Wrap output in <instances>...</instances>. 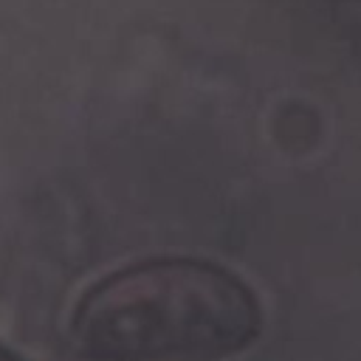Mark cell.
<instances>
[{
	"mask_svg": "<svg viewBox=\"0 0 361 361\" xmlns=\"http://www.w3.org/2000/svg\"><path fill=\"white\" fill-rule=\"evenodd\" d=\"M259 330L262 307L237 274L209 259L155 257L93 282L68 336L87 361H226Z\"/></svg>",
	"mask_w": 361,
	"mask_h": 361,
	"instance_id": "cell-1",
	"label": "cell"
},
{
	"mask_svg": "<svg viewBox=\"0 0 361 361\" xmlns=\"http://www.w3.org/2000/svg\"><path fill=\"white\" fill-rule=\"evenodd\" d=\"M0 361H25L20 353H14L11 347H6V344H0Z\"/></svg>",
	"mask_w": 361,
	"mask_h": 361,
	"instance_id": "cell-2",
	"label": "cell"
}]
</instances>
